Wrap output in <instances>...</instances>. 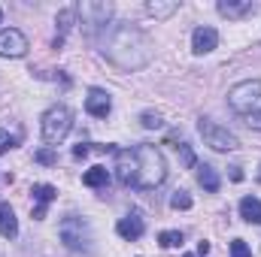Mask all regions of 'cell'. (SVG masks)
I'll return each mask as SVG.
<instances>
[{"instance_id":"cell-16","label":"cell","mask_w":261,"mask_h":257,"mask_svg":"<svg viewBox=\"0 0 261 257\" xmlns=\"http://www.w3.org/2000/svg\"><path fill=\"white\" fill-rule=\"evenodd\" d=\"M240 218H243L246 224H261V200L243 197V200H240Z\"/></svg>"},{"instance_id":"cell-23","label":"cell","mask_w":261,"mask_h":257,"mask_svg":"<svg viewBox=\"0 0 261 257\" xmlns=\"http://www.w3.org/2000/svg\"><path fill=\"white\" fill-rule=\"evenodd\" d=\"M170 206H173V209H192V197L186 191H176L170 197Z\"/></svg>"},{"instance_id":"cell-10","label":"cell","mask_w":261,"mask_h":257,"mask_svg":"<svg viewBox=\"0 0 261 257\" xmlns=\"http://www.w3.org/2000/svg\"><path fill=\"white\" fill-rule=\"evenodd\" d=\"M85 109H88V115H94V118H107V115H110V109H113V100H110V94H107V91L91 88V91H88V97H85Z\"/></svg>"},{"instance_id":"cell-21","label":"cell","mask_w":261,"mask_h":257,"mask_svg":"<svg viewBox=\"0 0 261 257\" xmlns=\"http://www.w3.org/2000/svg\"><path fill=\"white\" fill-rule=\"evenodd\" d=\"M158 242H161L164 248H179V245H182V233H179V230H164V233L158 236Z\"/></svg>"},{"instance_id":"cell-33","label":"cell","mask_w":261,"mask_h":257,"mask_svg":"<svg viewBox=\"0 0 261 257\" xmlns=\"http://www.w3.org/2000/svg\"><path fill=\"white\" fill-rule=\"evenodd\" d=\"M0 18H3V9H0Z\"/></svg>"},{"instance_id":"cell-30","label":"cell","mask_w":261,"mask_h":257,"mask_svg":"<svg viewBox=\"0 0 261 257\" xmlns=\"http://www.w3.org/2000/svg\"><path fill=\"white\" fill-rule=\"evenodd\" d=\"M197 254H210V242H197Z\"/></svg>"},{"instance_id":"cell-34","label":"cell","mask_w":261,"mask_h":257,"mask_svg":"<svg viewBox=\"0 0 261 257\" xmlns=\"http://www.w3.org/2000/svg\"><path fill=\"white\" fill-rule=\"evenodd\" d=\"M186 257H192V254H186Z\"/></svg>"},{"instance_id":"cell-18","label":"cell","mask_w":261,"mask_h":257,"mask_svg":"<svg viewBox=\"0 0 261 257\" xmlns=\"http://www.w3.org/2000/svg\"><path fill=\"white\" fill-rule=\"evenodd\" d=\"M176 0H149L146 3V12L149 15H155V18H167V15H173L176 12Z\"/></svg>"},{"instance_id":"cell-9","label":"cell","mask_w":261,"mask_h":257,"mask_svg":"<svg viewBox=\"0 0 261 257\" xmlns=\"http://www.w3.org/2000/svg\"><path fill=\"white\" fill-rule=\"evenodd\" d=\"M28 52V37L15 27L0 30V58H21Z\"/></svg>"},{"instance_id":"cell-15","label":"cell","mask_w":261,"mask_h":257,"mask_svg":"<svg viewBox=\"0 0 261 257\" xmlns=\"http://www.w3.org/2000/svg\"><path fill=\"white\" fill-rule=\"evenodd\" d=\"M76 15H79V12H76V6H67V9H61V12H58V18H55V21H58V37H55V46H61V43H64V37L70 34V27L76 24Z\"/></svg>"},{"instance_id":"cell-7","label":"cell","mask_w":261,"mask_h":257,"mask_svg":"<svg viewBox=\"0 0 261 257\" xmlns=\"http://www.w3.org/2000/svg\"><path fill=\"white\" fill-rule=\"evenodd\" d=\"M76 12L82 15V24H88L91 30H103L113 15V3H79Z\"/></svg>"},{"instance_id":"cell-1","label":"cell","mask_w":261,"mask_h":257,"mask_svg":"<svg viewBox=\"0 0 261 257\" xmlns=\"http://www.w3.org/2000/svg\"><path fill=\"white\" fill-rule=\"evenodd\" d=\"M100 52L110 64H116L119 70H140L149 64L152 58V40L125 21H116L110 27H103L100 37Z\"/></svg>"},{"instance_id":"cell-2","label":"cell","mask_w":261,"mask_h":257,"mask_svg":"<svg viewBox=\"0 0 261 257\" xmlns=\"http://www.w3.org/2000/svg\"><path fill=\"white\" fill-rule=\"evenodd\" d=\"M134 151H137V182H134V188H140V191L158 188V185L167 179L164 154H161L155 145H137Z\"/></svg>"},{"instance_id":"cell-19","label":"cell","mask_w":261,"mask_h":257,"mask_svg":"<svg viewBox=\"0 0 261 257\" xmlns=\"http://www.w3.org/2000/svg\"><path fill=\"white\" fill-rule=\"evenodd\" d=\"M107 182H110V170L107 167H91L82 176V185H88V188H103Z\"/></svg>"},{"instance_id":"cell-13","label":"cell","mask_w":261,"mask_h":257,"mask_svg":"<svg viewBox=\"0 0 261 257\" xmlns=\"http://www.w3.org/2000/svg\"><path fill=\"white\" fill-rule=\"evenodd\" d=\"M31 194L37 197V206H34V218L40 221V218H46V206H49V203L58 197V191H55L52 185H34V188H31Z\"/></svg>"},{"instance_id":"cell-32","label":"cell","mask_w":261,"mask_h":257,"mask_svg":"<svg viewBox=\"0 0 261 257\" xmlns=\"http://www.w3.org/2000/svg\"><path fill=\"white\" fill-rule=\"evenodd\" d=\"M258 182H261V170H258Z\"/></svg>"},{"instance_id":"cell-27","label":"cell","mask_w":261,"mask_h":257,"mask_svg":"<svg viewBox=\"0 0 261 257\" xmlns=\"http://www.w3.org/2000/svg\"><path fill=\"white\" fill-rule=\"evenodd\" d=\"M12 145H15V139H12V136H9L6 130H0V154H6V151H9Z\"/></svg>"},{"instance_id":"cell-17","label":"cell","mask_w":261,"mask_h":257,"mask_svg":"<svg viewBox=\"0 0 261 257\" xmlns=\"http://www.w3.org/2000/svg\"><path fill=\"white\" fill-rule=\"evenodd\" d=\"M225 18H240V15H246V12H252V3L249 0H243V3H234V0H219V6H216Z\"/></svg>"},{"instance_id":"cell-22","label":"cell","mask_w":261,"mask_h":257,"mask_svg":"<svg viewBox=\"0 0 261 257\" xmlns=\"http://www.w3.org/2000/svg\"><path fill=\"white\" fill-rule=\"evenodd\" d=\"M176 154H179V160H182V167H195V151H192V145H176Z\"/></svg>"},{"instance_id":"cell-26","label":"cell","mask_w":261,"mask_h":257,"mask_svg":"<svg viewBox=\"0 0 261 257\" xmlns=\"http://www.w3.org/2000/svg\"><path fill=\"white\" fill-rule=\"evenodd\" d=\"M37 160H40V164H46V167H49V164H55V160H58V157H55V151H52V148H40V151H37Z\"/></svg>"},{"instance_id":"cell-5","label":"cell","mask_w":261,"mask_h":257,"mask_svg":"<svg viewBox=\"0 0 261 257\" xmlns=\"http://www.w3.org/2000/svg\"><path fill=\"white\" fill-rule=\"evenodd\" d=\"M197 130H200L203 142H206L213 151H237V148H240V139H237L231 130L222 127V124H216V121H210V118H200V121H197Z\"/></svg>"},{"instance_id":"cell-11","label":"cell","mask_w":261,"mask_h":257,"mask_svg":"<svg viewBox=\"0 0 261 257\" xmlns=\"http://www.w3.org/2000/svg\"><path fill=\"white\" fill-rule=\"evenodd\" d=\"M219 46V34H216V27H197L195 34H192V52L195 55H210L213 49Z\"/></svg>"},{"instance_id":"cell-25","label":"cell","mask_w":261,"mask_h":257,"mask_svg":"<svg viewBox=\"0 0 261 257\" xmlns=\"http://www.w3.org/2000/svg\"><path fill=\"white\" fill-rule=\"evenodd\" d=\"M231 257H252V251H249V245L243 239H234L231 242Z\"/></svg>"},{"instance_id":"cell-20","label":"cell","mask_w":261,"mask_h":257,"mask_svg":"<svg viewBox=\"0 0 261 257\" xmlns=\"http://www.w3.org/2000/svg\"><path fill=\"white\" fill-rule=\"evenodd\" d=\"M197 182H200V188H203V191H210V194H216V191H219V185H222V182H219V173H216L213 167H206V164L200 167Z\"/></svg>"},{"instance_id":"cell-31","label":"cell","mask_w":261,"mask_h":257,"mask_svg":"<svg viewBox=\"0 0 261 257\" xmlns=\"http://www.w3.org/2000/svg\"><path fill=\"white\" fill-rule=\"evenodd\" d=\"M231 179H234V182H240V179H243V173H240V167H234V170H231Z\"/></svg>"},{"instance_id":"cell-29","label":"cell","mask_w":261,"mask_h":257,"mask_svg":"<svg viewBox=\"0 0 261 257\" xmlns=\"http://www.w3.org/2000/svg\"><path fill=\"white\" fill-rule=\"evenodd\" d=\"M88 151H91V148H88V145H82V142H79V145H76V148H73V157H88Z\"/></svg>"},{"instance_id":"cell-12","label":"cell","mask_w":261,"mask_h":257,"mask_svg":"<svg viewBox=\"0 0 261 257\" xmlns=\"http://www.w3.org/2000/svg\"><path fill=\"white\" fill-rule=\"evenodd\" d=\"M116 230H119V236H122V239L134 242V239H140V236H143L146 224H143V218H140L137 212H130V215H125V218L116 224Z\"/></svg>"},{"instance_id":"cell-24","label":"cell","mask_w":261,"mask_h":257,"mask_svg":"<svg viewBox=\"0 0 261 257\" xmlns=\"http://www.w3.org/2000/svg\"><path fill=\"white\" fill-rule=\"evenodd\" d=\"M140 121H143V127H146V130H158L161 124H164L158 112H143V118H140Z\"/></svg>"},{"instance_id":"cell-6","label":"cell","mask_w":261,"mask_h":257,"mask_svg":"<svg viewBox=\"0 0 261 257\" xmlns=\"http://www.w3.org/2000/svg\"><path fill=\"white\" fill-rule=\"evenodd\" d=\"M58 233H61V242H64L70 251L88 248V242H91L88 224H85L82 218H76V215H67L64 221H61V227H58Z\"/></svg>"},{"instance_id":"cell-8","label":"cell","mask_w":261,"mask_h":257,"mask_svg":"<svg viewBox=\"0 0 261 257\" xmlns=\"http://www.w3.org/2000/svg\"><path fill=\"white\" fill-rule=\"evenodd\" d=\"M116 179H119V185L134 188V182H137V151L134 148L116 151Z\"/></svg>"},{"instance_id":"cell-28","label":"cell","mask_w":261,"mask_h":257,"mask_svg":"<svg viewBox=\"0 0 261 257\" xmlns=\"http://www.w3.org/2000/svg\"><path fill=\"white\" fill-rule=\"evenodd\" d=\"M243 121H246V127L261 130V112H249V115H243Z\"/></svg>"},{"instance_id":"cell-14","label":"cell","mask_w":261,"mask_h":257,"mask_svg":"<svg viewBox=\"0 0 261 257\" xmlns=\"http://www.w3.org/2000/svg\"><path fill=\"white\" fill-rule=\"evenodd\" d=\"M0 233L6 239H15L18 236V218H15V212H12L9 203H0Z\"/></svg>"},{"instance_id":"cell-4","label":"cell","mask_w":261,"mask_h":257,"mask_svg":"<svg viewBox=\"0 0 261 257\" xmlns=\"http://www.w3.org/2000/svg\"><path fill=\"white\" fill-rule=\"evenodd\" d=\"M73 127V112L67 109V106H52V109H46V115H43V121H40V130H43V139L49 142V145H58V142H64L67 133Z\"/></svg>"},{"instance_id":"cell-3","label":"cell","mask_w":261,"mask_h":257,"mask_svg":"<svg viewBox=\"0 0 261 257\" xmlns=\"http://www.w3.org/2000/svg\"><path fill=\"white\" fill-rule=\"evenodd\" d=\"M228 106L243 118L249 112H261V79H246L228 91Z\"/></svg>"}]
</instances>
